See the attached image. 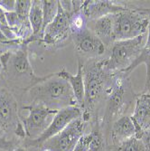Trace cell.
Returning a JSON list of instances; mask_svg holds the SVG:
<instances>
[{"mask_svg":"<svg viewBox=\"0 0 150 151\" xmlns=\"http://www.w3.org/2000/svg\"><path fill=\"white\" fill-rule=\"evenodd\" d=\"M32 103L44 105L54 111L79 106L72 87L57 73L44 76L42 81L26 89Z\"/></svg>","mask_w":150,"mask_h":151,"instance_id":"6da1fadb","label":"cell"},{"mask_svg":"<svg viewBox=\"0 0 150 151\" xmlns=\"http://www.w3.org/2000/svg\"><path fill=\"white\" fill-rule=\"evenodd\" d=\"M146 34L130 40L114 42L111 48V54L102 60L103 70L106 73L123 74L137 60L145 45Z\"/></svg>","mask_w":150,"mask_h":151,"instance_id":"7a4b0ae2","label":"cell"},{"mask_svg":"<svg viewBox=\"0 0 150 151\" xmlns=\"http://www.w3.org/2000/svg\"><path fill=\"white\" fill-rule=\"evenodd\" d=\"M108 74L105 73L101 61H89L83 64L84 101L83 105V118L88 121L99 103Z\"/></svg>","mask_w":150,"mask_h":151,"instance_id":"3957f363","label":"cell"},{"mask_svg":"<svg viewBox=\"0 0 150 151\" xmlns=\"http://www.w3.org/2000/svg\"><path fill=\"white\" fill-rule=\"evenodd\" d=\"M114 41L130 40L145 35L148 26V9L127 7L112 15Z\"/></svg>","mask_w":150,"mask_h":151,"instance_id":"277c9868","label":"cell"},{"mask_svg":"<svg viewBox=\"0 0 150 151\" xmlns=\"http://www.w3.org/2000/svg\"><path fill=\"white\" fill-rule=\"evenodd\" d=\"M22 111L27 112L26 116H20V119L28 139H35L42 135L51 124L54 115L58 112L36 103L24 106Z\"/></svg>","mask_w":150,"mask_h":151,"instance_id":"5b68a950","label":"cell"},{"mask_svg":"<svg viewBox=\"0 0 150 151\" xmlns=\"http://www.w3.org/2000/svg\"><path fill=\"white\" fill-rule=\"evenodd\" d=\"M0 130L16 134L24 139L26 135L20 119L17 101L8 90L0 89Z\"/></svg>","mask_w":150,"mask_h":151,"instance_id":"8992f818","label":"cell"},{"mask_svg":"<svg viewBox=\"0 0 150 151\" xmlns=\"http://www.w3.org/2000/svg\"><path fill=\"white\" fill-rule=\"evenodd\" d=\"M87 121L81 116L72 121L63 130L46 140L40 148L51 151H73L81 137L84 135Z\"/></svg>","mask_w":150,"mask_h":151,"instance_id":"52a82bcc","label":"cell"},{"mask_svg":"<svg viewBox=\"0 0 150 151\" xmlns=\"http://www.w3.org/2000/svg\"><path fill=\"white\" fill-rule=\"evenodd\" d=\"M2 62L5 70L10 68L9 72L13 73V76L15 78L29 79L32 86L41 81L43 79V77H37L33 71L25 44H23L22 46L15 52H3Z\"/></svg>","mask_w":150,"mask_h":151,"instance_id":"ba28073f","label":"cell"},{"mask_svg":"<svg viewBox=\"0 0 150 151\" xmlns=\"http://www.w3.org/2000/svg\"><path fill=\"white\" fill-rule=\"evenodd\" d=\"M130 83L128 81V76L120 74L115 82L110 88V93L108 96V101L105 109L104 119L108 121L117 119L118 116L124 112L127 105L129 103L128 97V90H130Z\"/></svg>","mask_w":150,"mask_h":151,"instance_id":"9c48e42d","label":"cell"},{"mask_svg":"<svg viewBox=\"0 0 150 151\" xmlns=\"http://www.w3.org/2000/svg\"><path fill=\"white\" fill-rule=\"evenodd\" d=\"M83 111L80 106H71L60 109L54 115L51 124L44 132L35 139H28L25 145L34 147H40L46 140L63 130L72 121L80 118L83 116Z\"/></svg>","mask_w":150,"mask_h":151,"instance_id":"30bf717a","label":"cell"},{"mask_svg":"<svg viewBox=\"0 0 150 151\" xmlns=\"http://www.w3.org/2000/svg\"><path fill=\"white\" fill-rule=\"evenodd\" d=\"M71 36L69 15L62 7L60 1L57 15L44 30L42 42L46 45H60Z\"/></svg>","mask_w":150,"mask_h":151,"instance_id":"8fae6325","label":"cell"},{"mask_svg":"<svg viewBox=\"0 0 150 151\" xmlns=\"http://www.w3.org/2000/svg\"><path fill=\"white\" fill-rule=\"evenodd\" d=\"M72 39L77 53L83 57L94 59L105 52L106 46L89 28L72 35Z\"/></svg>","mask_w":150,"mask_h":151,"instance_id":"7c38bea8","label":"cell"},{"mask_svg":"<svg viewBox=\"0 0 150 151\" xmlns=\"http://www.w3.org/2000/svg\"><path fill=\"white\" fill-rule=\"evenodd\" d=\"M136 127V137H141L150 129V93H141L135 97V107L130 116Z\"/></svg>","mask_w":150,"mask_h":151,"instance_id":"4fadbf2b","label":"cell"},{"mask_svg":"<svg viewBox=\"0 0 150 151\" xmlns=\"http://www.w3.org/2000/svg\"><path fill=\"white\" fill-rule=\"evenodd\" d=\"M83 11L88 20L92 22L100 17L114 15L120 11H123L127 6L116 1H83Z\"/></svg>","mask_w":150,"mask_h":151,"instance_id":"5bb4252c","label":"cell"},{"mask_svg":"<svg viewBox=\"0 0 150 151\" xmlns=\"http://www.w3.org/2000/svg\"><path fill=\"white\" fill-rule=\"evenodd\" d=\"M83 63L81 60H78V71L75 75L67 72L64 68L57 73V74L68 81V83L72 87L75 99L78 105L83 109L84 101V78H83Z\"/></svg>","mask_w":150,"mask_h":151,"instance_id":"9a60e30c","label":"cell"},{"mask_svg":"<svg viewBox=\"0 0 150 151\" xmlns=\"http://www.w3.org/2000/svg\"><path fill=\"white\" fill-rule=\"evenodd\" d=\"M136 127L130 116H121L112 123L111 138L118 146L123 141L136 137Z\"/></svg>","mask_w":150,"mask_h":151,"instance_id":"2e32d148","label":"cell"},{"mask_svg":"<svg viewBox=\"0 0 150 151\" xmlns=\"http://www.w3.org/2000/svg\"><path fill=\"white\" fill-rule=\"evenodd\" d=\"M147 35L146 41L145 42L144 47L142 52H140L139 56L137 58L131 66L123 73L125 76H128L132 71H134L136 68L140 64L146 65V84H145V93H150V8L148 9V26H147Z\"/></svg>","mask_w":150,"mask_h":151,"instance_id":"e0dca14e","label":"cell"},{"mask_svg":"<svg viewBox=\"0 0 150 151\" xmlns=\"http://www.w3.org/2000/svg\"><path fill=\"white\" fill-rule=\"evenodd\" d=\"M93 22L91 31L94 33L103 45L107 46H111L114 41L113 33V19L112 15L100 17Z\"/></svg>","mask_w":150,"mask_h":151,"instance_id":"ac0fdd59","label":"cell"},{"mask_svg":"<svg viewBox=\"0 0 150 151\" xmlns=\"http://www.w3.org/2000/svg\"><path fill=\"white\" fill-rule=\"evenodd\" d=\"M29 23L32 28L31 42L35 40L42 41L44 34V17L42 1H32V6L29 13Z\"/></svg>","mask_w":150,"mask_h":151,"instance_id":"d6986e66","label":"cell"},{"mask_svg":"<svg viewBox=\"0 0 150 151\" xmlns=\"http://www.w3.org/2000/svg\"><path fill=\"white\" fill-rule=\"evenodd\" d=\"M59 1L56 0H44L42 1L43 17H44V30L45 27L55 18L58 12Z\"/></svg>","mask_w":150,"mask_h":151,"instance_id":"ffe728a7","label":"cell"},{"mask_svg":"<svg viewBox=\"0 0 150 151\" xmlns=\"http://www.w3.org/2000/svg\"><path fill=\"white\" fill-rule=\"evenodd\" d=\"M90 134V142L89 151H105V140L98 122Z\"/></svg>","mask_w":150,"mask_h":151,"instance_id":"44dd1931","label":"cell"},{"mask_svg":"<svg viewBox=\"0 0 150 151\" xmlns=\"http://www.w3.org/2000/svg\"><path fill=\"white\" fill-rule=\"evenodd\" d=\"M118 151H147L143 140L137 137H133L118 145Z\"/></svg>","mask_w":150,"mask_h":151,"instance_id":"7402d4cb","label":"cell"},{"mask_svg":"<svg viewBox=\"0 0 150 151\" xmlns=\"http://www.w3.org/2000/svg\"><path fill=\"white\" fill-rule=\"evenodd\" d=\"M32 6V1L30 0H17L15 12L18 17L24 23H29V13Z\"/></svg>","mask_w":150,"mask_h":151,"instance_id":"603a6c76","label":"cell"},{"mask_svg":"<svg viewBox=\"0 0 150 151\" xmlns=\"http://www.w3.org/2000/svg\"><path fill=\"white\" fill-rule=\"evenodd\" d=\"M90 142V134H84L73 151H88Z\"/></svg>","mask_w":150,"mask_h":151,"instance_id":"cb8c5ba5","label":"cell"},{"mask_svg":"<svg viewBox=\"0 0 150 151\" xmlns=\"http://www.w3.org/2000/svg\"><path fill=\"white\" fill-rule=\"evenodd\" d=\"M16 143L13 140H9L5 137L0 136V150L6 151H12L14 148H16Z\"/></svg>","mask_w":150,"mask_h":151,"instance_id":"d4e9b609","label":"cell"},{"mask_svg":"<svg viewBox=\"0 0 150 151\" xmlns=\"http://www.w3.org/2000/svg\"><path fill=\"white\" fill-rule=\"evenodd\" d=\"M0 7L5 12H14L16 8L15 0H0Z\"/></svg>","mask_w":150,"mask_h":151,"instance_id":"484cf974","label":"cell"},{"mask_svg":"<svg viewBox=\"0 0 150 151\" xmlns=\"http://www.w3.org/2000/svg\"><path fill=\"white\" fill-rule=\"evenodd\" d=\"M12 43H16V42H12L10 41L3 33L2 29L0 28V44H12ZM18 44V43H17Z\"/></svg>","mask_w":150,"mask_h":151,"instance_id":"4316f807","label":"cell"},{"mask_svg":"<svg viewBox=\"0 0 150 151\" xmlns=\"http://www.w3.org/2000/svg\"><path fill=\"white\" fill-rule=\"evenodd\" d=\"M5 72V67L2 62V53H0V75Z\"/></svg>","mask_w":150,"mask_h":151,"instance_id":"83f0119b","label":"cell"},{"mask_svg":"<svg viewBox=\"0 0 150 151\" xmlns=\"http://www.w3.org/2000/svg\"><path fill=\"white\" fill-rule=\"evenodd\" d=\"M12 151H28L25 147H17L16 148H14Z\"/></svg>","mask_w":150,"mask_h":151,"instance_id":"f1b7e54d","label":"cell"},{"mask_svg":"<svg viewBox=\"0 0 150 151\" xmlns=\"http://www.w3.org/2000/svg\"><path fill=\"white\" fill-rule=\"evenodd\" d=\"M41 151H51V150H49L47 148H41Z\"/></svg>","mask_w":150,"mask_h":151,"instance_id":"f546056e","label":"cell"},{"mask_svg":"<svg viewBox=\"0 0 150 151\" xmlns=\"http://www.w3.org/2000/svg\"><path fill=\"white\" fill-rule=\"evenodd\" d=\"M112 151H118V150H117V149H116V150H112Z\"/></svg>","mask_w":150,"mask_h":151,"instance_id":"4dcf8cb0","label":"cell"},{"mask_svg":"<svg viewBox=\"0 0 150 151\" xmlns=\"http://www.w3.org/2000/svg\"><path fill=\"white\" fill-rule=\"evenodd\" d=\"M88 151H89V150H88Z\"/></svg>","mask_w":150,"mask_h":151,"instance_id":"1f68e13d","label":"cell"}]
</instances>
